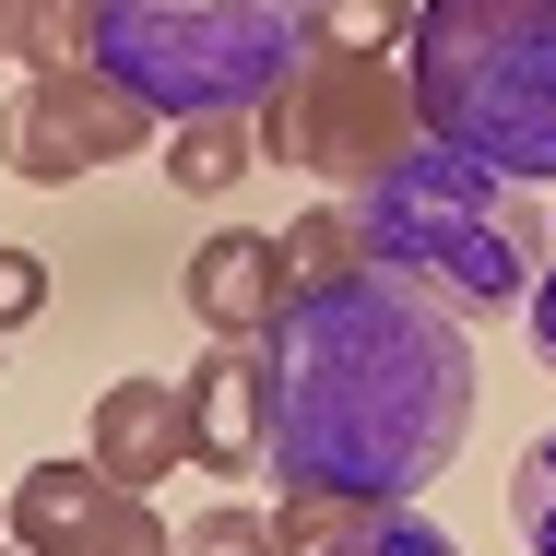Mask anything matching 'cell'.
<instances>
[{"label": "cell", "mask_w": 556, "mask_h": 556, "mask_svg": "<svg viewBox=\"0 0 556 556\" xmlns=\"http://www.w3.org/2000/svg\"><path fill=\"white\" fill-rule=\"evenodd\" d=\"M249 367H261V473L332 509L427 497L485 415L473 320L379 261H355L343 285H296Z\"/></svg>", "instance_id": "1"}, {"label": "cell", "mask_w": 556, "mask_h": 556, "mask_svg": "<svg viewBox=\"0 0 556 556\" xmlns=\"http://www.w3.org/2000/svg\"><path fill=\"white\" fill-rule=\"evenodd\" d=\"M355 237H367L379 273L427 285L462 320H509V308L533 296V273H545L533 214L509 202V178L473 166V154H450L439 130H415V142L355 190Z\"/></svg>", "instance_id": "2"}, {"label": "cell", "mask_w": 556, "mask_h": 556, "mask_svg": "<svg viewBox=\"0 0 556 556\" xmlns=\"http://www.w3.org/2000/svg\"><path fill=\"white\" fill-rule=\"evenodd\" d=\"M415 118L509 190L556 178V0H415Z\"/></svg>", "instance_id": "3"}, {"label": "cell", "mask_w": 556, "mask_h": 556, "mask_svg": "<svg viewBox=\"0 0 556 556\" xmlns=\"http://www.w3.org/2000/svg\"><path fill=\"white\" fill-rule=\"evenodd\" d=\"M320 48V0H96V72L166 118H261Z\"/></svg>", "instance_id": "4"}, {"label": "cell", "mask_w": 556, "mask_h": 556, "mask_svg": "<svg viewBox=\"0 0 556 556\" xmlns=\"http://www.w3.org/2000/svg\"><path fill=\"white\" fill-rule=\"evenodd\" d=\"M415 130H427V118H415V72H403V60L308 48V72L261 108V154H273V166H308V178H343V190H367Z\"/></svg>", "instance_id": "5"}, {"label": "cell", "mask_w": 556, "mask_h": 556, "mask_svg": "<svg viewBox=\"0 0 556 556\" xmlns=\"http://www.w3.org/2000/svg\"><path fill=\"white\" fill-rule=\"evenodd\" d=\"M154 142V108L118 96L108 72H24V96L0 108V166L24 190H72L96 166H130Z\"/></svg>", "instance_id": "6"}, {"label": "cell", "mask_w": 556, "mask_h": 556, "mask_svg": "<svg viewBox=\"0 0 556 556\" xmlns=\"http://www.w3.org/2000/svg\"><path fill=\"white\" fill-rule=\"evenodd\" d=\"M12 545L24 556H178V533L108 462H36L12 485Z\"/></svg>", "instance_id": "7"}, {"label": "cell", "mask_w": 556, "mask_h": 556, "mask_svg": "<svg viewBox=\"0 0 556 556\" xmlns=\"http://www.w3.org/2000/svg\"><path fill=\"white\" fill-rule=\"evenodd\" d=\"M285 296H296V261H285V237H261V225H225L190 249V320L214 343H261L285 320Z\"/></svg>", "instance_id": "8"}, {"label": "cell", "mask_w": 556, "mask_h": 556, "mask_svg": "<svg viewBox=\"0 0 556 556\" xmlns=\"http://www.w3.org/2000/svg\"><path fill=\"white\" fill-rule=\"evenodd\" d=\"M96 462L154 497V473L190 462V379H108L96 391Z\"/></svg>", "instance_id": "9"}, {"label": "cell", "mask_w": 556, "mask_h": 556, "mask_svg": "<svg viewBox=\"0 0 556 556\" xmlns=\"http://www.w3.org/2000/svg\"><path fill=\"white\" fill-rule=\"evenodd\" d=\"M190 462L202 473H261V367L237 343L190 367Z\"/></svg>", "instance_id": "10"}, {"label": "cell", "mask_w": 556, "mask_h": 556, "mask_svg": "<svg viewBox=\"0 0 556 556\" xmlns=\"http://www.w3.org/2000/svg\"><path fill=\"white\" fill-rule=\"evenodd\" d=\"M249 166H261V118H178V130H166V190H202V202H214Z\"/></svg>", "instance_id": "11"}, {"label": "cell", "mask_w": 556, "mask_h": 556, "mask_svg": "<svg viewBox=\"0 0 556 556\" xmlns=\"http://www.w3.org/2000/svg\"><path fill=\"white\" fill-rule=\"evenodd\" d=\"M308 556H462V545H450L415 497H355V509H332V533Z\"/></svg>", "instance_id": "12"}, {"label": "cell", "mask_w": 556, "mask_h": 556, "mask_svg": "<svg viewBox=\"0 0 556 556\" xmlns=\"http://www.w3.org/2000/svg\"><path fill=\"white\" fill-rule=\"evenodd\" d=\"M178 556H308V545L285 533V509L214 497V509H190V521H178Z\"/></svg>", "instance_id": "13"}, {"label": "cell", "mask_w": 556, "mask_h": 556, "mask_svg": "<svg viewBox=\"0 0 556 556\" xmlns=\"http://www.w3.org/2000/svg\"><path fill=\"white\" fill-rule=\"evenodd\" d=\"M285 261H296V285H343L355 261H367V237H355V202H320V214L285 225Z\"/></svg>", "instance_id": "14"}, {"label": "cell", "mask_w": 556, "mask_h": 556, "mask_svg": "<svg viewBox=\"0 0 556 556\" xmlns=\"http://www.w3.org/2000/svg\"><path fill=\"white\" fill-rule=\"evenodd\" d=\"M509 533H521L533 556H556V427L509 462Z\"/></svg>", "instance_id": "15"}, {"label": "cell", "mask_w": 556, "mask_h": 556, "mask_svg": "<svg viewBox=\"0 0 556 556\" xmlns=\"http://www.w3.org/2000/svg\"><path fill=\"white\" fill-rule=\"evenodd\" d=\"M415 36V0H320V48H355V60H391Z\"/></svg>", "instance_id": "16"}, {"label": "cell", "mask_w": 556, "mask_h": 556, "mask_svg": "<svg viewBox=\"0 0 556 556\" xmlns=\"http://www.w3.org/2000/svg\"><path fill=\"white\" fill-rule=\"evenodd\" d=\"M36 308H48V261L36 249H0V332H24Z\"/></svg>", "instance_id": "17"}, {"label": "cell", "mask_w": 556, "mask_h": 556, "mask_svg": "<svg viewBox=\"0 0 556 556\" xmlns=\"http://www.w3.org/2000/svg\"><path fill=\"white\" fill-rule=\"evenodd\" d=\"M521 332H533V355H545V379H556V249H545V273H533V296H521Z\"/></svg>", "instance_id": "18"}, {"label": "cell", "mask_w": 556, "mask_h": 556, "mask_svg": "<svg viewBox=\"0 0 556 556\" xmlns=\"http://www.w3.org/2000/svg\"><path fill=\"white\" fill-rule=\"evenodd\" d=\"M0 60H24V0H0Z\"/></svg>", "instance_id": "19"}, {"label": "cell", "mask_w": 556, "mask_h": 556, "mask_svg": "<svg viewBox=\"0 0 556 556\" xmlns=\"http://www.w3.org/2000/svg\"><path fill=\"white\" fill-rule=\"evenodd\" d=\"M12 556H24V545H12Z\"/></svg>", "instance_id": "20"}]
</instances>
